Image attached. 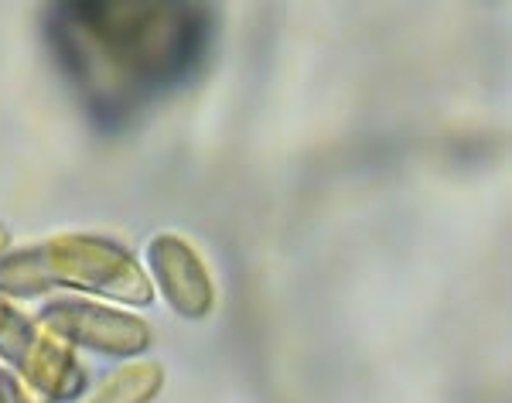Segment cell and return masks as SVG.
I'll use <instances>...</instances> for the list:
<instances>
[{
    "instance_id": "obj_1",
    "label": "cell",
    "mask_w": 512,
    "mask_h": 403,
    "mask_svg": "<svg viewBox=\"0 0 512 403\" xmlns=\"http://www.w3.org/2000/svg\"><path fill=\"white\" fill-rule=\"evenodd\" d=\"M79 76L103 100H134L147 82L185 69L195 48V11L175 4H86L62 21Z\"/></svg>"
},
{
    "instance_id": "obj_2",
    "label": "cell",
    "mask_w": 512,
    "mask_h": 403,
    "mask_svg": "<svg viewBox=\"0 0 512 403\" xmlns=\"http://www.w3.org/2000/svg\"><path fill=\"white\" fill-rule=\"evenodd\" d=\"M41 263L48 281L62 294H82V298L110 301L120 308H147L158 301L154 284L144 270V260L127 246L106 240L96 233H55L38 243Z\"/></svg>"
},
{
    "instance_id": "obj_3",
    "label": "cell",
    "mask_w": 512,
    "mask_h": 403,
    "mask_svg": "<svg viewBox=\"0 0 512 403\" xmlns=\"http://www.w3.org/2000/svg\"><path fill=\"white\" fill-rule=\"evenodd\" d=\"M35 322L59 335L76 352H96L106 359H140L154 342L144 315L110 301L82 298V294H52L38 304Z\"/></svg>"
},
{
    "instance_id": "obj_4",
    "label": "cell",
    "mask_w": 512,
    "mask_h": 403,
    "mask_svg": "<svg viewBox=\"0 0 512 403\" xmlns=\"http://www.w3.org/2000/svg\"><path fill=\"white\" fill-rule=\"evenodd\" d=\"M144 270L154 294L185 322H202L216 308V281L202 253L185 236L158 233L144 246Z\"/></svg>"
},
{
    "instance_id": "obj_5",
    "label": "cell",
    "mask_w": 512,
    "mask_h": 403,
    "mask_svg": "<svg viewBox=\"0 0 512 403\" xmlns=\"http://www.w3.org/2000/svg\"><path fill=\"white\" fill-rule=\"evenodd\" d=\"M11 373L28 386V393L48 403H72L89 386V373L79 352L69 342H62L59 335L45 332L41 325L28 349L21 352V359L11 366Z\"/></svg>"
},
{
    "instance_id": "obj_6",
    "label": "cell",
    "mask_w": 512,
    "mask_h": 403,
    "mask_svg": "<svg viewBox=\"0 0 512 403\" xmlns=\"http://www.w3.org/2000/svg\"><path fill=\"white\" fill-rule=\"evenodd\" d=\"M164 380L168 373L158 359H127L113 366L99 383L86 386V393L72 403H151L164 390Z\"/></svg>"
},
{
    "instance_id": "obj_7",
    "label": "cell",
    "mask_w": 512,
    "mask_h": 403,
    "mask_svg": "<svg viewBox=\"0 0 512 403\" xmlns=\"http://www.w3.org/2000/svg\"><path fill=\"white\" fill-rule=\"evenodd\" d=\"M55 284L48 281V270L41 263V250L35 246H18L0 260V298L21 304V301H45L52 298Z\"/></svg>"
},
{
    "instance_id": "obj_8",
    "label": "cell",
    "mask_w": 512,
    "mask_h": 403,
    "mask_svg": "<svg viewBox=\"0 0 512 403\" xmlns=\"http://www.w3.org/2000/svg\"><path fill=\"white\" fill-rule=\"evenodd\" d=\"M38 322L35 315L21 308V304L0 298V363L11 369L21 359V352L28 349V342L35 339Z\"/></svg>"
},
{
    "instance_id": "obj_9",
    "label": "cell",
    "mask_w": 512,
    "mask_h": 403,
    "mask_svg": "<svg viewBox=\"0 0 512 403\" xmlns=\"http://www.w3.org/2000/svg\"><path fill=\"white\" fill-rule=\"evenodd\" d=\"M0 403H35L28 386H24L4 363H0Z\"/></svg>"
},
{
    "instance_id": "obj_10",
    "label": "cell",
    "mask_w": 512,
    "mask_h": 403,
    "mask_svg": "<svg viewBox=\"0 0 512 403\" xmlns=\"http://www.w3.org/2000/svg\"><path fill=\"white\" fill-rule=\"evenodd\" d=\"M7 253H11V233H7V229L0 226V260H4Z\"/></svg>"
}]
</instances>
